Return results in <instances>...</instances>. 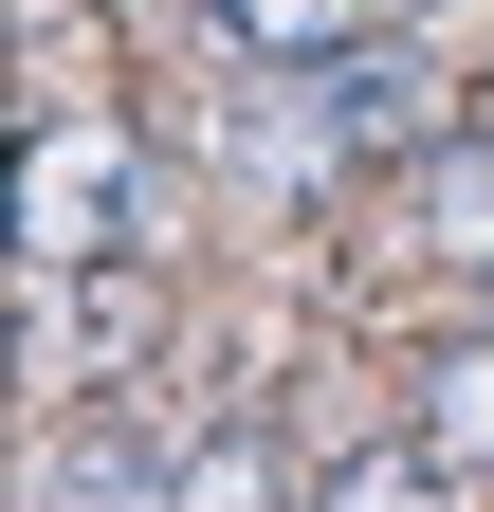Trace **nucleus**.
<instances>
[{
    "label": "nucleus",
    "mask_w": 494,
    "mask_h": 512,
    "mask_svg": "<svg viewBox=\"0 0 494 512\" xmlns=\"http://www.w3.org/2000/svg\"><path fill=\"white\" fill-rule=\"evenodd\" d=\"M129 238H147V147H129V128H37V147H19V256L110 275Z\"/></svg>",
    "instance_id": "nucleus-1"
},
{
    "label": "nucleus",
    "mask_w": 494,
    "mask_h": 512,
    "mask_svg": "<svg viewBox=\"0 0 494 512\" xmlns=\"http://www.w3.org/2000/svg\"><path fill=\"white\" fill-rule=\"evenodd\" d=\"M293 74H312V128H330V165H421V147H440V74H421L403 37L293 55Z\"/></svg>",
    "instance_id": "nucleus-2"
},
{
    "label": "nucleus",
    "mask_w": 494,
    "mask_h": 512,
    "mask_svg": "<svg viewBox=\"0 0 494 512\" xmlns=\"http://www.w3.org/2000/svg\"><path fill=\"white\" fill-rule=\"evenodd\" d=\"M403 403H421V458H440V476H494V330L421 348V384H403Z\"/></svg>",
    "instance_id": "nucleus-3"
},
{
    "label": "nucleus",
    "mask_w": 494,
    "mask_h": 512,
    "mask_svg": "<svg viewBox=\"0 0 494 512\" xmlns=\"http://www.w3.org/2000/svg\"><path fill=\"white\" fill-rule=\"evenodd\" d=\"M37 512H183V476H147V439H110V421H74L37 458Z\"/></svg>",
    "instance_id": "nucleus-4"
},
{
    "label": "nucleus",
    "mask_w": 494,
    "mask_h": 512,
    "mask_svg": "<svg viewBox=\"0 0 494 512\" xmlns=\"http://www.w3.org/2000/svg\"><path fill=\"white\" fill-rule=\"evenodd\" d=\"M403 202L440 220L458 256H494V147H421V165H403Z\"/></svg>",
    "instance_id": "nucleus-5"
},
{
    "label": "nucleus",
    "mask_w": 494,
    "mask_h": 512,
    "mask_svg": "<svg viewBox=\"0 0 494 512\" xmlns=\"http://www.w3.org/2000/svg\"><path fill=\"white\" fill-rule=\"evenodd\" d=\"M220 19H238V55H348L366 0H220Z\"/></svg>",
    "instance_id": "nucleus-6"
},
{
    "label": "nucleus",
    "mask_w": 494,
    "mask_h": 512,
    "mask_svg": "<svg viewBox=\"0 0 494 512\" xmlns=\"http://www.w3.org/2000/svg\"><path fill=\"white\" fill-rule=\"evenodd\" d=\"M183 512H312V494H293L257 439H202V458H183Z\"/></svg>",
    "instance_id": "nucleus-7"
},
{
    "label": "nucleus",
    "mask_w": 494,
    "mask_h": 512,
    "mask_svg": "<svg viewBox=\"0 0 494 512\" xmlns=\"http://www.w3.org/2000/svg\"><path fill=\"white\" fill-rule=\"evenodd\" d=\"M312 512H440V458H348Z\"/></svg>",
    "instance_id": "nucleus-8"
},
{
    "label": "nucleus",
    "mask_w": 494,
    "mask_h": 512,
    "mask_svg": "<svg viewBox=\"0 0 494 512\" xmlns=\"http://www.w3.org/2000/svg\"><path fill=\"white\" fill-rule=\"evenodd\" d=\"M37 19H55V0H37Z\"/></svg>",
    "instance_id": "nucleus-9"
}]
</instances>
